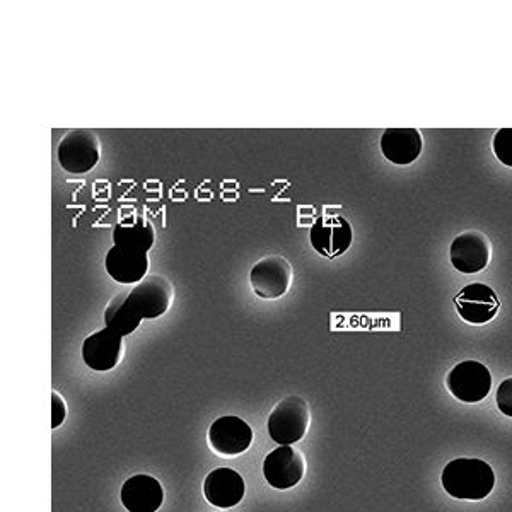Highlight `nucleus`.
<instances>
[{
	"mask_svg": "<svg viewBox=\"0 0 512 512\" xmlns=\"http://www.w3.org/2000/svg\"><path fill=\"white\" fill-rule=\"evenodd\" d=\"M441 482L446 492L460 501H482L494 490L495 473L478 458H456L444 466Z\"/></svg>",
	"mask_w": 512,
	"mask_h": 512,
	"instance_id": "1",
	"label": "nucleus"
},
{
	"mask_svg": "<svg viewBox=\"0 0 512 512\" xmlns=\"http://www.w3.org/2000/svg\"><path fill=\"white\" fill-rule=\"evenodd\" d=\"M311 422L309 405L301 396H287L275 405L268 417L267 429L275 443L296 444L306 436Z\"/></svg>",
	"mask_w": 512,
	"mask_h": 512,
	"instance_id": "2",
	"label": "nucleus"
},
{
	"mask_svg": "<svg viewBox=\"0 0 512 512\" xmlns=\"http://www.w3.org/2000/svg\"><path fill=\"white\" fill-rule=\"evenodd\" d=\"M57 158L65 171L72 175H84L96 168L101 158L98 135L91 130H70L60 140Z\"/></svg>",
	"mask_w": 512,
	"mask_h": 512,
	"instance_id": "3",
	"label": "nucleus"
},
{
	"mask_svg": "<svg viewBox=\"0 0 512 512\" xmlns=\"http://www.w3.org/2000/svg\"><path fill=\"white\" fill-rule=\"evenodd\" d=\"M173 286L163 275H147L146 279L128 292V308L142 320H156L168 311L173 303Z\"/></svg>",
	"mask_w": 512,
	"mask_h": 512,
	"instance_id": "4",
	"label": "nucleus"
},
{
	"mask_svg": "<svg viewBox=\"0 0 512 512\" xmlns=\"http://www.w3.org/2000/svg\"><path fill=\"white\" fill-rule=\"evenodd\" d=\"M250 284L256 296L265 301L286 296L292 284L291 263L284 256H265L251 268Z\"/></svg>",
	"mask_w": 512,
	"mask_h": 512,
	"instance_id": "5",
	"label": "nucleus"
},
{
	"mask_svg": "<svg viewBox=\"0 0 512 512\" xmlns=\"http://www.w3.org/2000/svg\"><path fill=\"white\" fill-rule=\"evenodd\" d=\"M446 384L451 395L460 402L478 403L492 390V374L482 362L463 361L449 371Z\"/></svg>",
	"mask_w": 512,
	"mask_h": 512,
	"instance_id": "6",
	"label": "nucleus"
},
{
	"mask_svg": "<svg viewBox=\"0 0 512 512\" xmlns=\"http://www.w3.org/2000/svg\"><path fill=\"white\" fill-rule=\"evenodd\" d=\"M309 241L316 253L326 258H338L349 251L354 241V231L345 217L323 216L316 219L309 231Z\"/></svg>",
	"mask_w": 512,
	"mask_h": 512,
	"instance_id": "7",
	"label": "nucleus"
},
{
	"mask_svg": "<svg viewBox=\"0 0 512 512\" xmlns=\"http://www.w3.org/2000/svg\"><path fill=\"white\" fill-rule=\"evenodd\" d=\"M306 472V461L301 451L292 446H280L267 454L263 461V477L277 490L299 485Z\"/></svg>",
	"mask_w": 512,
	"mask_h": 512,
	"instance_id": "8",
	"label": "nucleus"
},
{
	"mask_svg": "<svg viewBox=\"0 0 512 512\" xmlns=\"http://www.w3.org/2000/svg\"><path fill=\"white\" fill-rule=\"evenodd\" d=\"M449 256L451 265L461 274H478L489 267L492 245L480 231H466L453 239Z\"/></svg>",
	"mask_w": 512,
	"mask_h": 512,
	"instance_id": "9",
	"label": "nucleus"
},
{
	"mask_svg": "<svg viewBox=\"0 0 512 512\" xmlns=\"http://www.w3.org/2000/svg\"><path fill=\"white\" fill-rule=\"evenodd\" d=\"M209 444L221 456H238L253 444V429L236 415L219 417L210 425Z\"/></svg>",
	"mask_w": 512,
	"mask_h": 512,
	"instance_id": "10",
	"label": "nucleus"
},
{
	"mask_svg": "<svg viewBox=\"0 0 512 512\" xmlns=\"http://www.w3.org/2000/svg\"><path fill=\"white\" fill-rule=\"evenodd\" d=\"M454 306L466 323L485 325L497 316L501 309V301L492 287L485 284H470L454 297Z\"/></svg>",
	"mask_w": 512,
	"mask_h": 512,
	"instance_id": "11",
	"label": "nucleus"
},
{
	"mask_svg": "<svg viewBox=\"0 0 512 512\" xmlns=\"http://www.w3.org/2000/svg\"><path fill=\"white\" fill-rule=\"evenodd\" d=\"M123 357V337L110 328H103L89 335L82 344V359L86 366L99 373L111 371Z\"/></svg>",
	"mask_w": 512,
	"mask_h": 512,
	"instance_id": "12",
	"label": "nucleus"
},
{
	"mask_svg": "<svg viewBox=\"0 0 512 512\" xmlns=\"http://www.w3.org/2000/svg\"><path fill=\"white\" fill-rule=\"evenodd\" d=\"M120 499L128 512H158L164 501L163 485L151 475H134L123 483Z\"/></svg>",
	"mask_w": 512,
	"mask_h": 512,
	"instance_id": "13",
	"label": "nucleus"
},
{
	"mask_svg": "<svg viewBox=\"0 0 512 512\" xmlns=\"http://www.w3.org/2000/svg\"><path fill=\"white\" fill-rule=\"evenodd\" d=\"M245 492V480L233 468H217L205 478V499L219 509L238 506L245 499Z\"/></svg>",
	"mask_w": 512,
	"mask_h": 512,
	"instance_id": "14",
	"label": "nucleus"
},
{
	"mask_svg": "<svg viewBox=\"0 0 512 512\" xmlns=\"http://www.w3.org/2000/svg\"><path fill=\"white\" fill-rule=\"evenodd\" d=\"M422 135L415 128H390L381 137V151L384 158L398 166H407L422 154Z\"/></svg>",
	"mask_w": 512,
	"mask_h": 512,
	"instance_id": "15",
	"label": "nucleus"
},
{
	"mask_svg": "<svg viewBox=\"0 0 512 512\" xmlns=\"http://www.w3.org/2000/svg\"><path fill=\"white\" fill-rule=\"evenodd\" d=\"M106 272L118 284H139L149 272V253H135L113 245L106 255Z\"/></svg>",
	"mask_w": 512,
	"mask_h": 512,
	"instance_id": "16",
	"label": "nucleus"
},
{
	"mask_svg": "<svg viewBox=\"0 0 512 512\" xmlns=\"http://www.w3.org/2000/svg\"><path fill=\"white\" fill-rule=\"evenodd\" d=\"M154 226L147 221L146 217L139 214L118 222L113 229V243L123 250L135 251V253H149L154 246Z\"/></svg>",
	"mask_w": 512,
	"mask_h": 512,
	"instance_id": "17",
	"label": "nucleus"
},
{
	"mask_svg": "<svg viewBox=\"0 0 512 512\" xmlns=\"http://www.w3.org/2000/svg\"><path fill=\"white\" fill-rule=\"evenodd\" d=\"M127 296L128 292H122V294L113 297L105 311L106 328L118 333L120 337L132 335L139 328L140 321H142V318H139L132 309L128 308L127 303H125Z\"/></svg>",
	"mask_w": 512,
	"mask_h": 512,
	"instance_id": "18",
	"label": "nucleus"
},
{
	"mask_svg": "<svg viewBox=\"0 0 512 512\" xmlns=\"http://www.w3.org/2000/svg\"><path fill=\"white\" fill-rule=\"evenodd\" d=\"M495 158L512 168V128H502L494 135Z\"/></svg>",
	"mask_w": 512,
	"mask_h": 512,
	"instance_id": "19",
	"label": "nucleus"
},
{
	"mask_svg": "<svg viewBox=\"0 0 512 512\" xmlns=\"http://www.w3.org/2000/svg\"><path fill=\"white\" fill-rule=\"evenodd\" d=\"M497 407L506 417H512V378H507L499 384L497 390Z\"/></svg>",
	"mask_w": 512,
	"mask_h": 512,
	"instance_id": "20",
	"label": "nucleus"
},
{
	"mask_svg": "<svg viewBox=\"0 0 512 512\" xmlns=\"http://www.w3.org/2000/svg\"><path fill=\"white\" fill-rule=\"evenodd\" d=\"M65 417H67V405L65 400L60 395L59 391L52 393V429H57L60 425L64 424Z\"/></svg>",
	"mask_w": 512,
	"mask_h": 512,
	"instance_id": "21",
	"label": "nucleus"
}]
</instances>
